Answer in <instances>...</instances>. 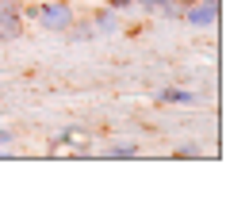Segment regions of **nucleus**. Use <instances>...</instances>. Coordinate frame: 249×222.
<instances>
[{"label": "nucleus", "instance_id": "1", "mask_svg": "<svg viewBox=\"0 0 249 222\" xmlns=\"http://www.w3.org/2000/svg\"><path fill=\"white\" fill-rule=\"evenodd\" d=\"M73 19H77V12H73V4L69 0H46V4H38V27L50 34H65L73 27Z\"/></svg>", "mask_w": 249, "mask_h": 222}, {"label": "nucleus", "instance_id": "2", "mask_svg": "<svg viewBox=\"0 0 249 222\" xmlns=\"http://www.w3.org/2000/svg\"><path fill=\"white\" fill-rule=\"evenodd\" d=\"M184 19L188 27H196V31H211L218 23V4H207V0H196V4H184Z\"/></svg>", "mask_w": 249, "mask_h": 222}, {"label": "nucleus", "instance_id": "3", "mask_svg": "<svg viewBox=\"0 0 249 222\" xmlns=\"http://www.w3.org/2000/svg\"><path fill=\"white\" fill-rule=\"evenodd\" d=\"M89 23H92V31H96V34H115L119 27H123V23H119V12H115V8H96Z\"/></svg>", "mask_w": 249, "mask_h": 222}, {"label": "nucleus", "instance_id": "4", "mask_svg": "<svg viewBox=\"0 0 249 222\" xmlns=\"http://www.w3.org/2000/svg\"><path fill=\"white\" fill-rule=\"evenodd\" d=\"M16 38H23V16L0 12V42H16Z\"/></svg>", "mask_w": 249, "mask_h": 222}, {"label": "nucleus", "instance_id": "5", "mask_svg": "<svg viewBox=\"0 0 249 222\" xmlns=\"http://www.w3.org/2000/svg\"><path fill=\"white\" fill-rule=\"evenodd\" d=\"M157 103H196V92H188V88H165V92H157Z\"/></svg>", "mask_w": 249, "mask_h": 222}, {"label": "nucleus", "instance_id": "6", "mask_svg": "<svg viewBox=\"0 0 249 222\" xmlns=\"http://www.w3.org/2000/svg\"><path fill=\"white\" fill-rule=\"evenodd\" d=\"M154 16H161V19H180L184 16V4L180 0H165V4H157Z\"/></svg>", "mask_w": 249, "mask_h": 222}, {"label": "nucleus", "instance_id": "7", "mask_svg": "<svg viewBox=\"0 0 249 222\" xmlns=\"http://www.w3.org/2000/svg\"><path fill=\"white\" fill-rule=\"evenodd\" d=\"M107 157L111 161H130V157H138V146H111Z\"/></svg>", "mask_w": 249, "mask_h": 222}, {"label": "nucleus", "instance_id": "8", "mask_svg": "<svg viewBox=\"0 0 249 222\" xmlns=\"http://www.w3.org/2000/svg\"><path fill=\"white\" fill-rule=\"evenodd\" d=\"M65 34H73V42H81V38H92V23H77V19H73V27H69V31Z\"/></svg>", "mask_w": 249, "mask_h": 222}, {"label": "nucleus", "instance_id": "9", "mask_svg": "<svg viewBox=\"0 0 249 222\" xmlns=\"http://www.w3.org/2000/svg\"><path fill=\"white\" fill-rule=\"evenodd\" d=\"M134 4H138L142 12H150V16H154V12H157V4H165V0H134Z\"/></svg>", "mask_w": 249, "mask_h": 222}, {"label": "nucleus", "instance_id": "10", "mask_svg": "<svg viewBox=\"0 0 249 222\" xmlns=\"http://www.w3.org/2000/svg\"><path fill=\"white\" fill-rule=\"evenodd\" d=\"M107 8H115V12H126V8H134V0H107Z\"/></svg>", "mask_w": 249, "mask_h": 222}, {"label": "nucleus", "instance_id": "11", "mask_svg": "<svg viewBox=\"0 0 249 222\" xmlns=\"http://www.w3.org/2000/svg\"><path fill=\"white\" fill-rule=\"evenodd\" d=\"M173 157H199V150H196V146H184V150H177Z\"/></svg>", "mask_w": 249, "mask_h": 222}, {"label": "nucleus", "instance_id": "12", "mask_svg": "<svg viewBox=\"0 0 249 222\" xmlns=\"http://www.w3.org/2000/svg\"><path fill=\"white\" fill-rule=\"evenodd\" d=\"M12 138H16L12 130H4V127H0V146H12Z\"/></svg>", "mask_w": 249, "mask_h": 222}, {"label": "nucleus", "instance_id": "13", "mask_svg": "<svg viewBox=\"0 0 249 222\" xmlns=\"http://www.w3.org/2000/svg\"><path fill=\"white\" fill-rule=\"evenodd\" d=\"M207 4H222V0H207Z\"/></svg>", "mask_w": 249, "mask_h": 222}, {"label": "nucleus", "instance_id": "14", "mask_svg": "<svg viewBox=\"0 0 249 222\" xmlns=\"http://www.w3.org/2000/svg\"><path fill=\"white\" fill-rule=\"evenodd\" d=\"M180 4H196V0H180Z\"/></svg>", "mask_w": 249, "mask_h": 222}]
</instances>
